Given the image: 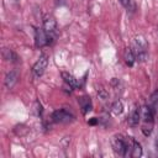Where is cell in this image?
<instances>
[{
    "mask_svg": "<svg viewBox=\"0 0 158 158\" xmlns=\"http://www.w3.org/2000/svg\"><path fill=\"white\" fill-rule=\"evenodd\" d=\"M2 57L5 60H10V62H17V56L9 48H4L2 51Z\"/></svg>",
    "mask_w": 158,
    "mask_h": 158,
    "instance_id": "15",
    "label": "cell"
},
{
    "mask_svg": "<svg viewBox=\"0 0 158 158\" xmlns=\"http://www.w3.org/2000/svg\"><path fill=\"white\" fill-rule=\"evenodd\" d=\"M132 51L136 56V59L139 62H144L148 57V43L143 36H136L133 40Z\"/></svg>",
    "mask_w": 158,
    "mask_h": 158,
    "instance_id": "2",
    "label": "cell"
},
{
    "mask_svg": "<svg viewBox=\"0 0 158 158\" xmlns=\"http://www.w3.org/2000/svg\"><path fill=\"white\" fill-rule=\"evenodd\" d=\"M123 59H125V62H126V64L128 67H132L135 64L136 56H135L132 48H125V51H123Z\"/></svg>",
    "mask_w": 158,
    "mask_h": 158,
    "instance_id": "13",
    "label": "cell"
},
{
    "mask_svg": "<svg viewBox=\"0 0 158 158\" xmlns=\"http://www.w3.org/2000/svg\"><path fill=\"white\" fill-rule=\"evenodd\" d=\"M120 1H121V4H122L125 7H127V6L130 5V1H131V0H120Z\"/></svg>",
    "mask_w": 158,
    "mask_h": 158,
    "instance_id": "17",
    "label": "cell"
},
{
    "mask_svg": "<svg viewBox=\"0 0 158 158\" xmlns=\"http://www.w3.org/2000/svg\"><path fill=\"white\" fill-rule=\"evenodd\" d=\"M51 118H52V121L56 122V123H68V122H72V121L74 120V114H73L70 110L63 107V109L56 110V111L52 114Z\"/></svg>",
    "mask_w": 158,
    "mask_h": 158,
    "instance_id": "4",
    "label": "cell"
},
{
    "mask_svg": "<svg viewBox=\"0 0 158 158\" xmlns=\"http://www.w3.org/2000/svg\"><path fill=\"white\" fill-rule=\"evenodd\" d=\"M43 30L47 33L51 43L56 40L57 37V21L52 15H47L43 20Z\"/></svg>",
    "mask_w": 158,
    "mask_h": 158,
    "instance_id": "5",
    "label": "cell"
},
{
    "mask_svg": "<svg viewBox=\"0 0 158 158\" xmlns=\"http://www.w3.org/2000/svg\"><path fill=\"white\" fill-rule=\"evenodd\" d=\"M131 137H126L122 135H115L111 139V146L114 152L117 156L127 157L128 156V146H130Z\"/></svg>",
    "mask_w": 158,
    "mask_h": 158,
    "instance_id": "1",
    "label": "cell"
},
{
    "mask_svg": "<svg viewBox=\"0 0 158 158\" xmlns=\"http://www.w3.org/2000/svg\"><path fill=\"white\" fill-rule=\"evenodd\" d=\"M151 107H152V110L156 112V110H157V107H158V90H156L152 95H151V99H149V104H148Z\"/></svg>",
    "mask_w": 158,
    "mask_h": 158,
    "instance_id": "16",
    "label": "cell"
},
{
    "mask_svg": "<svg viewBox=\"0 0 158 158\" xmlns=\"http://www.w3.org/2000/svg\"><path fill=\"white\" fill-rule=\"evenodd\" d=\"M78 102L80 105V109H81V112L83 114L89 112L91 110V107H93V104H91V100H90L89 96H81V98H79L78 99Z\"/></svg>",
    "mask_w": 158,
    "mask_h": 158,
    "instance_id": "11",
    "label": "cell"
},
{
    "mask_svg": "<svg viewBox=\"0 0 158 158\" xmlns=\"http://www.w3.org/2000/svg\"><path fill=\"white\" fill-rule=\"evenodd\" d=\"M62 78H63V80H64V83H65L69 88H72V89L78 88V80H77L72 74H69V73H67V72H62Z\"/></svg>",
    "mask_w": 158,
    "mask_h": 158,
    "instance_id": "12",
    "label": "cell"
},
{
    "mask_svg": "<svg viewBox=\"0 0 158 158\" xmlns=\"http://www.w3.org/2000/svg\"><path fill=\"white\" fill-rule=\"evenodd\" d=\"M141 121V107L138 106H135L130 114H128V117H127V123L131 126V127H135L138 125V122Z\"/></svg>",
    "mask_w": 158,
    "mask_h": 158,
    "instance_id": "8",
    "label": "cell"
},
{
    "mask_svg": "<svg viewBox=\"0 0 158 158\" xmlns=\"http://www.w3.org/2000/svg\"><path fill=\"white\" fill-rule=\"evenodd\" d=\"M122 111H123V104H122V101H121V100H116V101L111 105V112H112L115 116H117V115H121Z\"/></svg>",
    "mask_w": 158,
    "mask_h": 158,
    "instance_id": "14",
    "label": "cell"
},
{
    "mask_svg": "<svg viewBox=\"0 0 158 158\" xmlns=\"http://www.w3.org/2000/svg\"><path fill=\"white\" fill-rule=\"evenodd\" d=\"M128 156L130 157H141L142 156V147L139 142H137L135 138L131 137L130 146H128Z\"/></svg>",
    "mask_w": 158,
    "mask_h": 158,
    "instance_id": "10",
    "label": "cell"
},
{
    "mask_svg": "<svg viewBox=\"0 0 158 158\" xmlns=\"http://www.w3.org/2000/svg\"><path fill=\"white\" fill-rule=\"evenodd\" d=\"M35 43H36V47H38V48H42L44 46L51 44V41H49V38H48V36L43 28H36L35 30Z\"/></svg>",
    "mask_w": 158,
    "mask_h": 158,
    "instance_id": "7",
    "label": "cell"
},
{
    "mask_svg": "<svg viewBox=\"0 0 158 158\" xmlns=\"http://www.w3.org/2000/svg\"><path fill=\"white\" fill-rule=\"evenodd\" d=\"M96 121H98V120H96L95 117H93V118L89 121V123H90V125H95V123H96Z\"/></svg>",
    "mask_w": 158,
    "mask_h": 158,
    "instance_id": "18",
    "label": "cell"
},
{
    "mask_svg": "<svg viewBox=\"0 0 158 158\" xmlns=\"http://www.w3.org/2000/svg\"><path fill=\"white\" fill-rule=\"evenodd\" d=\"M47 64H48V58H47V56L42 54L37 59V62L33 64V67H32V74H33V77L35 78H40L41 75H43V73H44V70L47 68Z\"/></svg>",
    "mask_w": 158,
    "mask_h": 158,
    "instance_id": "6",
    "label": "cell"
},
{
    "mask_svg": "<svg viewBox=\"0 0 158 158\" xmlns=\"http://www.w3.org/2000/svg\"><path fill=\"white\" fill-rule=\"evenodd\" d=\"M17 79H19V72H17L16 69H12V70H10V72L5 75L4 84H5V86H6L7 89H12L14 85L16 84Z\"/></svg>",
    "mask_w": 158,
    "mask_h": 158,
    "instance_id": "9",
    "label": "cell"
},
{
    "mask_svg": "<svg viewBox=\"0 0 158 158\" xmlns=\"http://www.w3.org/2000/svg\"><path fill=\"white\" fill-rule=\"evenodd\" d=\"M154 114H156V112L152 110V107H151L149 105H143V106L141 107V120L143 121L142 132L144 133V136H149L151 132H152Z\"/></svg>",
    "mask_w": 158,
    "mask_h": 158,
    "instance_id": "3",
    "label": "cell"
}]
</instances>
